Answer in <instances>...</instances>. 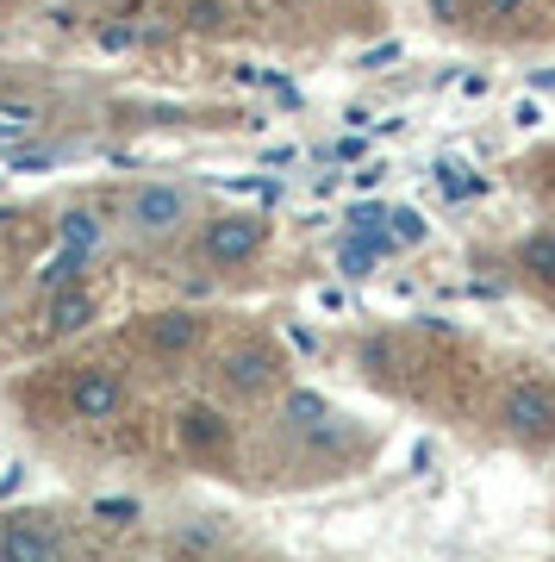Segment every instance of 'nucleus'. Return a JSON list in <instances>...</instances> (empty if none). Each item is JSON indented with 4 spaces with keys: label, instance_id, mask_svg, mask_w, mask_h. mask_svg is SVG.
Returning a JSON list of instances; mask_svg holds the SVG:
<instances>
[{
    "label": "nucleus",
    "instance_id": "nucleus-20",
    "mask_svg": "<svg viewBox=\"0 0 555 562\" xmlns=\"http://www.w3.org/2000/svg\"><path fill=\"white\" fill-rule=\"evenodd\" d=\"M536 88H543V94H550V88H555V69H536Z\"/></svg>",
    "mask_w": 555,
    "mask_h": 562
},
{
    "label": "nucleus",
    "instance_id": "nucleus-1",
    "mask_svg": "<svg viewBox=\"0 0 555 562\" xmlns=\"http://www.w3.org/2000/svg\"><path fill=\"white\" fill-rule=\"evenodd\" d=\"M188 220H194V194L181 181H144V188H132V201H125V225L138 238H175Z\"/></svg>",
    "mask_w": 555,
    "mask_h": 562
},
{
    "label": "nucleus",
    "instance_id": "nucleus-19",
    "mask_svg": "<svg viewBox=\"0 0 555 562\" xmlns=\"http://www.w3.org/2000/svg\"><path fill=\"white\" fill-rule=\"evenodd\" d=\"M518 7H524V0H487V13H499V20H512Z\"/></svg>",
    "mask_w": 555,
    "mask_h": 562
},
{
    "label": "nucleus",
    "instance_id": "nucleus-14",
    "mask_svg": "<svg viewBox=\"0 0 555 562\" xmlns=\"http://www.w3.org/2000/svg\"><path fill=\"white\" fill-rule=\"evenodd\" d=\"M443 194H450V201H462V194H475V176H462V162H443Z\"/></svg>",
    "mask_w": 555,
    "mask_h": 562
},
{
    "label": "nucleus",
    "instance_id": "nucleus-9",
    "mask_svg": "<svg viewBox=\"0 0 555 562\" xmlns=\"http://www.w3.org/2000/svg\"><path fill=\"white\" fill-rule=\"evenodd\" d=\"M88 319H94V301L81 288H57L50 294V331H81Z\"/></svg>",
    "mask_w": 555,
    "mask_h": 562
},
{
    "label": "nucleus",
    "instance_id": "nucleus-3",
    "mask_svg": "<svg viewBox=\"0 0 555 562\" xmlns=\"http://www.w3.org/2000/svg\"><path fill=\"white\" fill-rule=\"evenodd\" d=\"M499 419H506L512 438L543 443V438H555V394L543 382H512L506 401H499Z\"/></svg>",
    "mask_w": 555,
    "mask_h": 562
},
{
    "label": "nucleus",
    "instance_id": "nucleus-13",
    "mask_svg": "<svg viewBox=\"0 0 555 562\" xmlns=\"http://www.w3.org/2000/svg\"><path fill=\"white\" fill-rule=\"evenodd\" d=\"M424 232H431V225H424L418 206H394V213H387V238L394 244H424Z\"/></svg>",
    "mask_w": 555,
    "mask_h": 562
},
{
    "label": "nucleus",
    "instance_id": "nucleus-7",
    "mask_svg": "<svg viewBox=\"0 0 555 562\" xmlns=\"http://www.w3.org/2000/svg\"><path fill=\"white\" fill-rule=\"evenodd\" d=\"M225 382L238 387V394H262V387L275 382V357H269V350H231Z\"/></svg>",
    "mask_w": 555,
    "mask_h": 562
},
{
    "label": "nucleus",
    "instance_id": "nucleus-8",
    "mask_svg": "<svg viewBox=\"0 0 555 562\" xmlns=\"http://www.w3.org/2000/svg\"><path fill=\"white\" fill-rule=\"evenodd\" d=\"M100 232H106V225H100L94 213H88V206H69V213L57 220V238H63V250H81V257H88V250L100 244Z\"/></svg>",
    "mask_w": 555,
    "mask_h": 562
},
{
    "label": "nucleus",
    "instance_id": "nucleus-12",
    "mask_svg": "<svg viewBox=\"0 0 555 562\" xmlns=\"http://www.w3.org/2000/svg\"><path fill=\"white\" fill-rule=\"evenodd\" d=\"M518 262H524L531 276L555 281V238H550V232H536V238H524V250H518Z\"/></svg>",
    "mask_w": 555,
    "mask_h": 562
},
{
    "label": "nucleus",
    "instance_id": "nucleus-6",
    "mask_svg": "<svg viewBox=\"0 0 555 562\" xmlns=\"http://www.w3.org/2000/svg\"><path fill=\"white\" fill-rule=\"evenodd\" d=\"M0 562H57V538L38 531V525H7L0 531Z\"/></svg>",
    "mask_w": 555,
    "mask_h": 562
},
{
    "label": "nucleus",
    "instance_id": "nucleus-17",
    "mask_svg": "<svg viewBox=\"0 0 555 562\" xmlns=\"http://www.w3.org/2000/svg\"><path fill=\"white\" fill-rule=\"evenodd\" d=\"M225 20V7L218 0H194V25H218Z\"/></svg>",
    "mask_w": 555,
    "mask_h": 562
},
{
    "label": "nucleus",
    "instance_id": "nucleus-4",
    "mask_svg": "<svg viewBox=\"0 0 555 562\" xmlns=\"http://www.w3.org/2000/svg\"><path fill=\"white\" fill-rule=\"evenodd\" d=\"M120 406H125V382L113 369H100V362L81 369L76 382H69V413H76V419H113Z\"/></svg>",
    "mask_w": 555,
    "mask_h": 562
},
{
    "label": "nucleus",
    "instance_id": "nucleus-11",
    "mask_svg": "<svg viewBox=\"0 0 555 562\" xmlns=\"http://www.w3.org/2000/svg\"><path fill=\"white\" fill-rule=\"evenodd\" d=\"M81 269H88V257H81V250H57V257H50V262L38 269V281L50 288V294H57V288H76Z\"/></svg>",
    "mask_w": 555,
    "mask_h": 562
},
{
    "label": "nucleus",
    "instance_id": "nucleus-16",
    "mask_svg": "<svg viewBox=\"0 0 555 562\" xmlns=\"http://www.w3.org/2000/svg\"><path fill=\"white\" fill-rule=\"evenodd\" d=\"M125 44H132L125 25H100V50H125Z\"/></svg>",
    "mask_w": 555,
    "mask_h": 562
},
{
    "label": "nucleus",
    "instance_id": "nucleus-18",
    "mask_svg": "<svg viewBox=\"0 0 555 562\" xmlns=\"http://www.w3.org/2000/svg\"><path fill=\"white\" fill-rule=\"evenodd\" d=\"M94 513H100V519H132V513H138V506H132V501H100Z\"/></svg>",
    "mask_w": 555,
    "mask_h": 562
},
{
    "label": "nucleus",
    "instance_id": "nucleus-15",
    "mask_svg": "<svg viewBox=\"0 0 555 562\" xmlns=\"http://www.w3.org/2000/svg\"><path fill=\"white\" fill-rule=\"evenodd\" d=\"M44 162H50V150H20V157H7V169H25V176H32Z\"/></svg>",
    "mask_w": 555,
    "mask_h": 562
},
{
    "label": "nucleus",
    "instance_id": "nucleus-2",
    "mask_svg": "<svg viewBox=\"0 0 555 562\" xmlns=\"http://www.w3.org/2000/svg\"><path fill=\"white\" fill-rule=\"evenodd\" d=\"M262 238H269V225L257 213H218L206 225V238H200V257L213 262V269H238V262H250L262 250Z\"/></svg>",
    "mask_w": 555,
    "mask_h": 562
},
{
    "label": "nucleus",
    "instance_id": "nucleus-10",
    "mask_svg": "<svg viewBox=\"0 0 555 562\" xmlns=\"http://www.w3.org/2000/svg\"><path fill=\"white\" fill-rule=\"evenodd\" d=\"M181 438L194 443V450H218L225 443V419H218L213 406H188L181 413Z\"/></svg>",
    "mask_w": 555,
    "mask_h": 562
},
{
    "label": "nucleus",
    "instance_id": "nucleus-5",
    "mask_svg": "<svg viewBox=\"0 0 555 562\" xmlns=\"http://www.w3.org/2000/svg\"><path fill=\"white\" fill-rule=\"evenodd\" d=\"M194 338H200V313H188V306L150 319V350L157 357H181V350H194Z\"/></svg>",
    "mask_w": 555,
    "mask_h": 562
}]
</instances>
